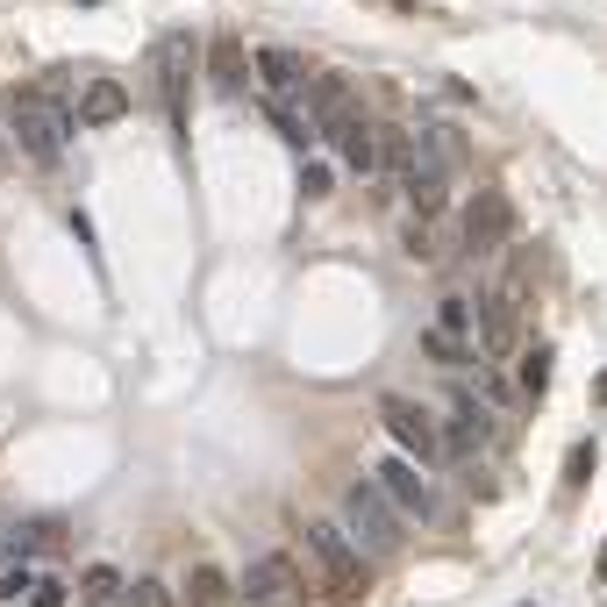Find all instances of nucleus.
Wrapping results in <instances>:
<instances>
[{"instance_id":"nucleus-1","label":"nucleus","mask_w":607,"mask_h":607,"mask_svg":"<svg viewBox=\"0 0 607 607\" xmlns=\"http://www.w3.org/2000/svg\"><path fill=\"white\" fill-rule=\"evenodd\" d=\"M300 551H308L315 572H322V594L337 607L372 594V557L351 543V529H343L337 514H300Z\"/></svg>"},{"instance_id":"nucleus-2","label":"nucleus","mask_w":607,"mask_h":607,"mask_svg":"<svg viewBox=\"0 0 607 607\" xmlns=\"http://www.w3.org/2000/svg\"><path fill=\"white\" fill-rule=\"evenodd\" d=\"M458 158H465V143H458V129L450 121H429V129L407 143V201H415V215H444V201H450V179H458Z\"/></svg>"},{"instance_id":"nucleus-3","label":"nucleus","mask_w":607,"mask_h":607,"mask_svg":"<svg viewBox=\"0 0 607 607\" xmlns=\"http://www.w3.org/2000/svg\"><path fill=\"white\" fill-rule=\"evenodd\" d=\"M379 429H386V444L401 450V458H415L422 472H444V465H458V444H450V429L429 415V401L386 393V401H379Z\"/></svg>"},{"instance_id":"nucleus-4","label":"nucleus","mask_w":607,"mask_h":607,"mask_svg":"<svg viewBox=\"0 0 607 607\" xmlns=\"http://www.w3.org/2000/svg\"><path fill=\"white\" fill-rule=\"evenodd\" d=\"M343 529H351V543L364 557H393V551H401V508L379 493L372 472L343 479Z\"/></svg>"},{"instance_id":"nucleus-5","label":"nucleus","mask_w":607,"mask_h":607,"mask_svg":"<svg viewBox=\"0 0 607 607\" xmlns=\"http://www.w3.org/2000/svg\"><path fill=\"white\" fill-rule=\"evenodd\" d=\"M372 479H379V493H386L401 514H415V522H450V514H444V493H436V479L422 472L415 458L386 450V458H372Z\"/></svg>"},{"instance_id":"nucleus-6","label":"nucleus","mask_w":607,"mask_h":607,"mask_svg":"<svg viewBox=\"0 0 607 607\" xmlns=\"http://www.w3.org/2000/svg\"><path fill=\"white\" fill-rule=\"evenodd\" d=\"M8 129H14V143L29 150V164H57V158H65V136H72V115L51 108L43 94H14Z\"/></svg>"},{"instance_id":"nucleus-7","label":"nucleus","mask_w":607,"mask_h":607,"mask_svg":"<svg viewBox=\"0 0 607 607\" xmlns=\"http://www.w3.org/2000/svg\"><path fill=\"white\" fill-rule=\"evenodd\" d=\"M508 236H514V201H508L500 187H479L472 201L458 207V243H465L472 257H486V251H500Z\"/></svg>"},{"instance_id":"nucleus-8","label":"nucleus","mask_w":607,"mask_h":607,"mask_svg":"<svg viewBox=\"0 0 607 607\" xmlns=\"http://www.w3.org/2000/svg\"><path fill=\"white\" fill-rule=\"evenodd\" d=\"M193 72H201V43L172 29V36L158 43V86H164V115L172 121L193 115Z\"/></svg>"},{"instance_id":"nucleus-9","label":"nucleus","mask_w":607,"mask_h":607,"mask_svg":"<svg viewBox=\"0 0 607 607\" xmlns=\"http://www.w3.org/2000/svg\"><path fill=\"white\" fill-rule=\"evenodd\" d=\"M65 536V514H14V522H0V557H57Z\"/></svg>"},{"instance_id":"nucleus-10","label":"nucleus","mask_w":607,"mask_h":607,"mask_svg":"<svg viewBox=\"0 0 607 607\" xmlns=\"http://www.w3.org/2000/svg\"><path fill=\"white\" fill-rule=\"evenodd\" d=\"M243 600L251 607H294L300 600V579H294V557H279V551H265L251 572H243Z\"/></svg>"},{"instance_id":"nucleus-11","label":"nucleus","mask_w":607,"mask_h":607,"mask_svg":"<svg viewBox=\"0 0 607 607\" xmlns=\"http://www.w3.org/2000/svg\"><path fill=\"white\" fill-rule=\"evenodd\" d=\"M479 351L486 358H514V300H508V286H486V300H479Z\"/></svg>"},{"instance_id":"nucleus-12","label":"nucleus","mask_w":607,"mask_h":607,"mask_svg":"<svg viewBox=\"0 0 607 607\" xmlns=\"http://www.w3.org/2000/svg\"><path fill=\"white\" fill-rule=\"evenodd\" d=\"M329 143H337V158H343V172H358V179H372L379 172V129L372 121H358V115H343L337 129H329Z\"/></svg>"},{"instance_id":"nucleus-13","label":"nucleus","mask_w":607,"mask_h":607,"mask_svg":"<svg viewBox=\"0 0 607 607\" xmlns=\"http://www.w3.org/2000/svg\"><path fill=\"white\" fill-rule=\"evenodd\" d=\"M257 79H265V94H279V100H294L300 86H308V57L300 51H286V43H271V51H257Z\"/></svg>"},{"instance_id":"nucleus-14","label":"nucleus","mask_w":607,"mask_h":607,"mask_svg":"<svg viewBox=\"0 0 607 607\" xmlns=\"http://www.w3.org/2000/svg\"><path fill=\"white\" fill-rule=\"evenodd\" d=\"M129 115V94H121V79H94L79 94V121L86 129H115V121Z\"/></svg>"},{"instance_id":"nucleus-15","label":"nucleus","mask_w":607,"mask_h":607,"mask_svg":"<svg viewBox=\"0 0 607 607\" xmlns=\"http://www.w3.org/2000/svg\"><path fill=\"white\" fill-rule=\"evenodd\" d=\"M436 329H444V337H458V343H479V308H472V294H444V300H436Z\"/></svg>"},{"instance_id":"nucleus-16","label":"nucleus","mask_w":607,"mask_h":607,"mask_svg":"<svg viewBox=\"0 0 607 607\" xmlns=\"http://www.w3.org/2000/svg\"><path fill=\"white\" fill-rule=\"evenodd\" d=\"M201 65H207V79H215V94H236V86H243V79H251V65H243V51H236V43H230V36H222V43H215V51H207V57H201Z\"/></svg>"},{"instance_id":"nucleus-17","label":"nucleus","mask_w":607,"mask_h":607,"mask_svg":"<svg viewBox=\"0 0 607 607\" xmlns=\"http://www.w3.org/2000/svg\"><path fill=\"white\" fill-rule=\"evenodd\" d=\"M187 600H193V607H230V572H222V565H193Z\"/></svg>"},{"instance_id":"nucleus-18","label":"nucleus","mask_w":607,"mask_h":607,"mask_svg":"<svg viewBox=\"0 0 607 607\" xmlns=\"http://www.w3.org/2000/svg\"><path fill=\"white\" fill-rule=\"evenodd\" d=\"M308 115H315V129H337V121L343 115H351V108H343V79H315V94H308Z\"/></svg>"},{"instance_id":"nucleus-19","label":"nucleus","mask_w":607,"mask_h":607,"mask_svg":"<svg viewBox=\"0 0 607 607\" xmlns=\"http://www.w3.org/2000/svg\"><path fill=\"white\" fill-rule=\"evenodd\" d=\"M265 115H271V129H279L286 143H308V136H315V121H308V108H294V100H279V94L265 100Z\"/></svg>"},{"instance_id":"nucleus-20","label":"nucleus","mask_w":607,"mask_h":607,"mask_svg":"<svg viewBox=\"0 0 607 607\" xmlns=\"http://www.w3.org/2000/svg\"><path fill=\"white\" fill-rule=\"evenodd\" d=\"M551 393V343H529L522 351V401H543Z\"/></svg>"},{"instance_id":"nucleus-21","label":"nucleus","mask_w":607,"mask_h":607,"mask_svg":"<svg viewBox=\"0 0 607 607\" xmlns=\"http://www.w3.org/2000/svg\"><path fill=\"white\" fill-rule=\"evenodd\" d=\"M108 607H172V586H164V579H129Z\"/></svg>"},{"instance_id":"nucleus-22","label":"nucleus","mask_w":607,"mask_h":607,"mask_svg":"<svg viewBox=\"0 0 607 607\" xmlns=\"http://www.w3.org/2000/svg\"><path fill=\"white\" fill-rule=\"evenodd\" d=\"M422 351H429L436 364H458V372H465V364H472V343H458V337H444V329H429V337H422Z\"/></svg>"},{"instance_id":"nucleus-23","label":"nucleus","mask_w":607,"mask_h":607,"mask_svg":"<svg viewBox=\"0 0 607 607\" xmlns=\"http://www.w3.org/2000/svg\"><path fill=\"white\" fill-rule=\"evenodd\" d=\"M121 586H129V579H121V572H115V565H94V572H86V586H79V594H86V600H94V607H108V600L121 594Z\"/></svg>"},{"instance_id":"nucleus-24","label":"nucleus","mask_w":607,"mask_h":607,"mask_svg":"<svg viewBox=\"0 0 607 607\" xmlns=\"http://www.w3.org/2000/svg\"><path fill=\"white\" fill-rule=\"evenodd\" d=\"M29 579H36V565H29V557H0V600L29 594Z\"/></svg>"},{"instance_id":"nucleus-25","label":"nucleus","mask_w":607,"mask_h":607,"mask_svg":"<svg viewBox=\"0 0 607 607\" xmlns=\"http://www.w3.org/2000/svg\"><path fill=\"white\" fill-rule=\"evenodd\" d=\"M594 458H600L594 444H579V450H572V465H565V493H579V486L594 479Z\"/></svg>"},{"instance_id":"nucleus-26","label":"nucleus","mask_w":607,"mask_h":607,"mask_svg":"<svg viewBox=\"0 0 607 607\" xmlns=\"http://www.w3.org/2000/svg\"><path fill=\"white\" fill-rule=\"evenodd\" d=\"M29 600H36V607H65L72 594H65V586H57V579H29Z\"/></svg>"},{"instance_id":"nucleus-27","label":"nucleus","mask_w":607,"mask_h":607,"mask_svg":"<svg viewBox=\"0 0 607 607\" xmlns=\"http://www.w3.org/2000/svg\"><path fill=\"white\" fill-rule=\"evenodd\" d=\"M300 193H308V201H322V193H329V164H300Z\"/></svg>"},{"instance_id":"nucleus-28","label":"nucleus","mask_w":607,"mask_h":607,"mask_svg":"<svg viewBox=\"0 0 607 607\" xmlns=\"http://www.w3.org/2000/svg\"><path fill=\"white\" fill-rule=\"evenodd\" d=\"M479 401H486V407H514V401H508V386H500V379H479Z\"/></svg>"},{"instance_id":"nucleus-29","label":"nucleus","mask_w":607,"mask_h":607,"mask_svg":"<svg viewBox=\"0 0 607 607\" xmlns=\"http://www.w3.org/2000/svg\"><path fill=\"white\" fill-rule=\"evenodd\" d=\"M594 401L607 407V364H600V379H594Z\"/></svg>"},{"instance_id":"nucleus-30","label":"nucleus","mask_w":607,"mask_h":607,"mask_svg":"<svg viewBox=\"0 0 607 607\" xmlns=\"http://www.w3.org/2000/svg\"><path fill=\"white\" fill-rule=\"evenodd\" d=\"M594 579L607 586V543H600V557H594Z\"/></svg>"},{"instance_id":"nucleus-31","label":"nucleus","mask_w":607,"mask_h":607,"mask_svg":"<svg viewBox=\"0 0 607 607\" xmlns=\"http://www.w3.org/2000/svg\"><path fill=\"white\" fill-rule=\"evenodd\" d=\"M0 164H8V136H0Z\"/></svg>"}]
</instances>
